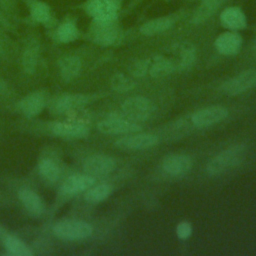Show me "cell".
Returning <instances> with one entry per match:
<instances>
[{"label":"cell","mask_w":256,"mask_h":256,"mask_svg":"<svg viewBox=\"0 0 256 256\" xmlns=\"http://www.w3.org/2000/svg\"><path fill=\"white\" fill-rule=\"evenodd\" d=\"M246 154V147L237 144L226 148L219 154L214 156L206 166V170L210 175L221 174L241 163Z\"/></svg>","instance_id":"obj_1"},{"label":"cell","mask_w":256,"mask_h":256,"mask_svg":"<svg viewBox=\"0 0 256 256\" xmlns=\"http://www.w3.org/2000/svg\"><path fill=\"white\" fill-rule=\"evenodd\" d=\"M53 233L63 240H82L92 235L93 227L81 220H63L53 226Z\"/></svg>","instance_id":"obj_2"},{"label":"cell","mask_w":256,"mask_h":256,"mask_svg":"<svg viewBox=\"0 0 256 256\" xmlns=\"http://www.w3.org/2000/svg\"><path fill=\"white\" fill-rule=\"evenodd\" d=\"M124 115L132 121H145L151 118L155 112L154 103L144 96H133L122 104Z\"/></svg>","instance_id":"obj_3"},{"label":"cell","mask_w":256,"mask_h":256,"mask_svg":"<svg viewBox=\"0 0 256 256\" xmlns=\"http://www.w3.org/2000/svg\"><path fill=\"white\" fill-rule=\"evenodd\" d=\"M122 0H90L88 12L94 21H113L117 19Z\"/></svg>","instance_id":"obj_4"},{"label":"cell","mask_w":256,"mask_h":256,"mask_svg":"<svg viewBox=\"0 0 256 256\" xmlns=\"http://www.w3.org/2000/svg\"><path fill=\"white\" fill-rule=\"evenodd\" d=\"M98 129L104 134L119 135V134H130L134 132H139L141 126L136 122L126 118L111 116L98 123Z\"/></svg>","instance_id":"obj_5"},{"label":"cell","mask_w":256,"mask_h":256,"mask_svg":"<svg viewBox=\"0 0 256 256\" xmlns=\"http://www.w3.org/2000/svg\"><path fill=\"white\" fill-rule=\"evenodd\" d=\"M255 85L256 69H248L225 81L222 84L221 89L227 95L235 96L251 89Z\"/></svg>","instance_id":"obj_6"},{"label":"cell","mask_w":256,"mask_h":256,"mask_svg":"<svg viewBox=\"0 0 256 256\" xmlns=\"http://www.w3.org/2000/svg\"><path fill=\"white\" fill-rule=\"evenodd\" d=\"M228 115V110L221 105H212L194 112L191 121L194 126L202 128L214 125L224 120Z\"/></svg>","instance_id":"obj_7"},{"label":"cell","mask_w":256,"mask_h":256,"mask_svg":"<svg viewBox=\"0 0 256 256\" xmlns=\"http://www.w3.org/2000/svg\"><path fill=\"white\" fill-rule=\"evenodd\" d=\"M119 27L116 20L113 21H94L91 28L92 40L102 46H108L116 42L119 37Z\"/></svg>","instance_id":"obj_8"},{"label":"cell","mask_w":256,"mask_h":256,"mask_svg":"<svg viewBox=\"0 0 256 256\" xmlns=\"http://www.w3.org/2000/svg\"><path fill=\"white\" fill-rule=\"evenodd\" d=\"M158 138L150 133H130L116 140L115 145L124 150H141L153 147L157 144Z\"/></svg>","instance_id":"obj_9"},{"label":"cell","mask_w":256,"mask_h":256,"mask_svg":"<svg viewBox=\"0 0 256 256\" xmlns=\"http://www.w3.org/2000/svg\"><path fill=\"white\" fill-rule=\"evenodd\" d=\"M193 166V161L186 154H170L163 158V171L173 177H181L190 172Z\"/></svg>","instance_id":"obj_10"},{"label":"cell","mask_w":256,"mask_h":256,"mask_svg":"<svg viewBox=\"0 0 256 256\" xmlns=\"http://www.w3.org/2000/svg\"><path fill=\"white\" fill-rule=\"evenodd\" d=\"M83 168L85 173L92 177H102L115 169V161L108 155L95 154L85 160Z\"/></svg>","instance_id":"obj_11"},{"label":"cell","mask_w":256,"mask_h":256,"mask_svg":"<svg viewBox=\"0 0 256 256\" xmlns=\"http://www.w3.org/2000/svg\"><path fill=\"white\" fill-rule=\"evenodd\" d=\"M242 46V37L236 31H227L220 34L215 40V48L225 56L237 54Z\"/></svg>","instance_id":"obj_12"},{"label":"cell","mask_w":256,"mask_h":256,"mask_svg":"<svg viewBox=\"0 0 256 256\" xmlns=\"http://www.w3.org/2000/svg\"><path fill=\"white\" fill-rule=\"evenodd\" d=\"M52 132L64 138H83L89 132L88 124L69 120L68 122H57L51 126Z\"/></svg>","instance_id":"obj_13"},{"label":"cell","mask_w":256,"mask_h":256,"mask_svg":"<svg viewBox=\"0 0 256 256\" xmlns=\"http://www.w3.org/2000/svg\"><path fill=\"white\" fill-rule=\"evenodd\" d=\"M95 183V178L88 174H74L69 176L61 186V192L65 195H74L86 191Z\"/></svg>","instance_id":"obj_14"},{"label":"cell","mask_w":256,"mask_h":256,"mask_svg":"<svg viewBox=\"0 0 256 256\" xmlns=\"http://www.w3.org/2000/svg\"><path fill=\"white\" fill-rule=\"evenodd\" d=\"M178 15L172 14V15H166L161 16L158 18L151 19L147 22H145L139 29V32L146 36H153L157 34H161L167 30H169L174 23L176 22V17Z\"/></svg>","instance_id":"obj_15"},{"label":"cell","mask_w":256,"mask_h":256,"mask_svg":"<svg viewBox=\"0 0 256 256\" xmlns=\"http://www.w3.org/2000/svg\"><path fill=\"white\" fill-rule=\"evenodd\" d=\"M221 24L231 31L242 30L246 27L247 20L244 12L238 7H227L220 14Z\"/></svg>","instance_id":"obj_16"},{"label":"cell","mask_w":256,"mask_h":256,"mask_svg":"<svg viewBox=\"0 0 256 256\" xmlns=\"http://www.w3.org/2000/svg\"><path fill=\"white\" fill-rule=\"evenodd\" d=\"M46 105V97L42 92H33L24 97L19 103L18 108L21 113L32 117L42 112Z\"/></svg>","instance_id":"obj_17"},{"label":"cell","mask_w":256,"mask_h":256,"mask_svg":"<svg viewBox=\"0 0 256 256\" xmlns=\"http://www.w3.org/2000/svg\"><path fill=\"white\" fill-rule=\"evenodd\" d=\"M88 98L85 95L79 94H69V95H62L61 97L57 98L53 105L52 109L55 113H69L77 108H80L87 102Z\"/></svg>","instance_id":"obj_18"},{"label":"cell","mask_w":256,"mask_h":256,"mask_svg":"<svg viewBox=\"0 0 256 256\" xmlns=\"http://www.w3.org/2000/svg\"><path fill=\"white\" fill-rule=\"evenodd\" d=\"M175 71L172 60L161 55L148 59V74L154 78H162Z\"/></svg>","instance_id":"obj_19"},{"label":"cell","mask_w":256,"mask_h":256,"mask_svg":"<svg viewBox=\"0 0 256 256\" xmlns=\"http://www.w3.org/2000/svg\"><path fill=\"white\" fill-rule=\"evenodd\" d=\"M18 196L21 203L30 214L39 216L44 212V202L41 197L33 190L28 188L21 189Z\"/></svg>","instance_id":"obj_20"},{"label":"cell","mask_w":256,"mask_h":256,"mask_svg":"<svg viewBox=\"0 0 256 256\" xmlns=\"http://www.w3.org/2000/svg\"><path fill=\"white\" fill-rule=\"evenodd\" d=\"M224 2L225 0H201L200 4L192 15V23L201 24L205 22L217 12Z\"/></svg>","instance_id":"obj_21"},{"label":"cell","mask_w":256,"mask_h":256,"mask_svg":"<svg viewBox=\"0 0 256 256\" xmlns=\"http://www.w3.org/2000/svg\"><path fill=\"white\" fill-rule=\"evenodd\" d=\"M174 54L177 61L174 62L175 70H185L191 66L196 57V51L190 43H181L174 47Z\"/></svg>","instance_id":"obj_22"},{"label":"cell","mask_w":256,"mask_h":256,"mask_svg":"<svg viewBox=\"0 0 256 256\" xmlns=\"http://www.w3.org/2000/svg\"><path fill=\"white\" fill-rule=\"evenodd\" d=\"M81 69V61L76 56L63 57L59 61V70L61 76L65 80L75 78Z\"/></svg>","instance_id":"obj_23"},{"label":"cell","mask_w":256,"mask_h":256,"mask_svg":"<svg viewBox=\"0 0 256 256\" xmlns=\"http://www.w3.org/2000/svg\"><path fill=\"white\" fill-rule=\"evenodd\" d=\"M4 246L7 249L8 253L15 256H31L33 255V252L30 250V248L19 238L9 235L5 237Z\"/></svg>","instance_id":"obj_24"},{"label":"cell","mask_w":256,"mask_h":256,"mask_svg":"<svg viewBox=\"0 0 256 256\" xmlns=\"http://www.w3.org/2000/svg\"><path fill=\"white\" fill-rule=\"evenodd\" d=\"M112 193V187L109 184H99L91 186L85 192V200L90 203H99L104 201Z\"/></svg>","instance_id":"obj_25"},{"label":"cell","mask_w":256,"mask_h":256,"mask_svg":"<svg viewBox=\"0 0 256 256\" xmlns=\"http://www.w3.org/2000/svg\"><path fill=\"white\" fill-rule=\"evenodd\" d=\"M39 173L47 181L54 182L59 178L60 169L58 165L51 159H43L39 162L38 165Z\"/></svg>","instance_id":"obj_26"},{"label":"cell","mask_w":256,"mask_h":256,"mask_svg":"<svg viewBox=\"0 0 256 256\" xmlns=\"http://www.w3.org/2000/svg\"><path fill=\"white\" fill-rule=\"evenodd\" d=\"M111 86L118 92H127L134 88L135 82L122 73H116L111 78Z\"/></svg>","instance_id":"obj_27"},{"label":"cell","mask_w":256,"mask_h":256,"mask_svg":"<svg viewBox=\"0 0 256 256\" xmlns=\"http://www.w3.org/2000/svg\"><path fill=\"white\" fill-rule=\"evenodd\" d=\"M57 35H58V38L61 42L68 43V42L74 41L77 38L78 30H77L76 26L73 23L66 22V23H63L59 27Z\"/></svg>","instance_id":"obj_28"},{"label":"cell","mask_w":256,"mask_h":256,"mask_svg":"<svg viewBox=\"0 0 256 256\" xmlns=\"http://www.w3.org/2000/svg\"><path fill=\"white\" fill-rule=\"evenodd\" d=\"M37 56L38 54L35 48H28L25 50L22 58V65L26 73H34L37 66Z\"/></svg>","instance_id":"obj_29"},{"label":"cell","mask_w":256,"mask_h":256,"mask_svg":"<svg viewBox=\"0 0 256 256\" xmlns=\"http://www.w3.org/2000/svg\"><path fill=\"white\" fill-rule=\"evenodd\" d=\"M32 17L38 22H46L50 17L49 7L41 2L36 3L32 8Z\"/></svg>","instance_id":"obj_30"},{"label":"cell","mask_w":256,"mask_h":256,"mask_svg":"<svg viewBox=\"0 0 256 256\" xmlns=\"http://www.w3.org/2000/svg\"><path fill=\"white\" fill-rule=\"evenodd\" d=\"M130 71L134 77H142L146 75L148 73V59L136 61L132 64Z\"/></svg>","instance_id":"obj_31"},{"label":"cell","mask_w":256,"mask_h":256,"mask_svg":"<svg viewBox=\"0 0 256 256\" xmlns=\"http://www.w3.org/2000/svg\"><path fill=\"white\" fill-rule=\"evenodd\" d=\"M176 234L177 237L181 240L188 239L192 234V226L187 221L180 222L176 227Z\"/></svg>","instance_id":"obj_32"},{"label":"cell","mask_w":256,"mask_h":256,"mask_svg":"<svg viewBox=\"0 0 256 256\" xmlns=\"http://www.w3.org/2000/svg\"><path fill=\"white\" fill-rule=\"evenodd\" d=\"M143 0H132L129 4H128V8L129 9H132V8H135L139 3H141Z\"/></svg>","instance_id":"obj_33"},{"label":"cell","mask_w":256,"mask_h":256,"mask_svg":"<svg viewBox=\"0 0 256 256\" xmlns=\"http://www.w3.org/2000/svg\"><path fill=\"white\" fill-rule=\"evenodd\" d=\"M255 54H256V45H255Z\"/></svg>","instance_id":"obj_34"},{"label":"cell","mask_w":256,"mask_h":256,"mask_svg":"<svg viewBox=\"0 0 256 256\" xmlns=\"http://www.w3.org/2000/svg\"><path fill=\"white\" fill-rule=\"evenodd\" d=\"M191 1H193V0H191Z\"/></svg>","instance_id":"obj_35"}]
</instances>
